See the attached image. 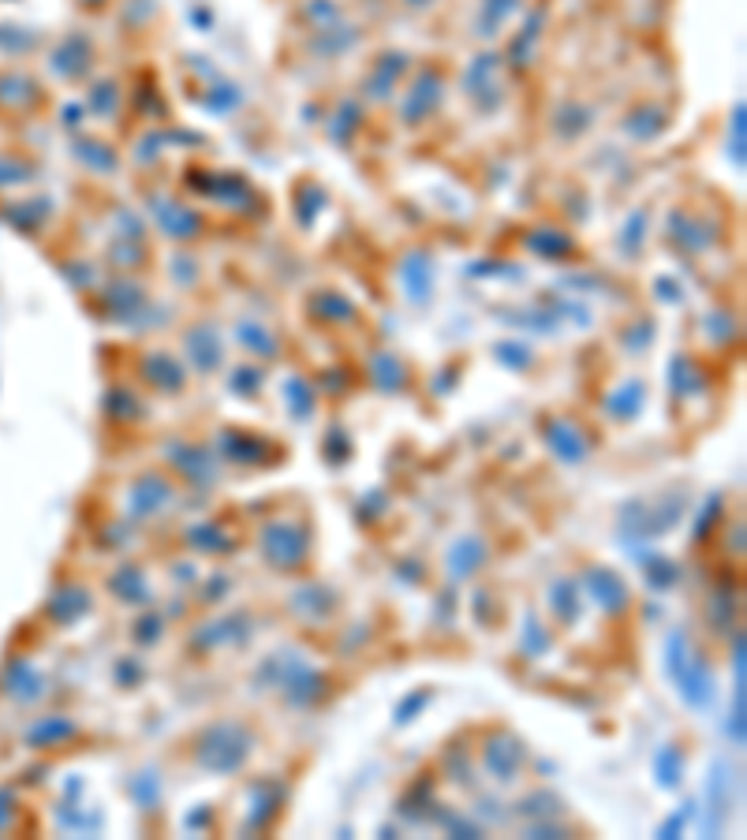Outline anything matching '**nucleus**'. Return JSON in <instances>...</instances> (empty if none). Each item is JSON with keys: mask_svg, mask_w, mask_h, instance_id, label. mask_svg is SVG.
I'll return each instance as SVG.
<instances>
[{"mask_svg": "<svg viewBox=\"0 0 747 840\" xmlns=\"http://www.w3.org/2000/svg\"><path fill=\"white\" fill-rule=\"evenodd\" d=\"M254 739L243 725L235 721H221V725L202 728L194 739V766H202L206 774H235L251 758Z\"/></svg>", "mask_w": 747, "mask_h": 840, "instance_id": "f257e3e1", "label": "nucleus"}, {"mask_svg": "<svg viewBox=\"0 0 747 840\" xmlns=\"http://www.w3.org/2000/svg\"><path fill=\"white\" fill-rule=\"evenodd\" d=\"M259 549H262L265 565H273L277 571H299V565L311 553L307 527H299V523H292V519L265 523L262 535H259Z\"/></svg>", "mask_w": 747, "mask_h": 840, "instance_id": "f03ea898", "label": "nucleus"}, {"mask_svg": "<svg viewBox=\"0 0 747 840\" xmlns=\"http://www.w3.org/2000/svg\"><path fill=\"white\" fill-rule=\"evenodd\" d=\"M687 639L676 631V636L670 639V672L676 676V687H681L684 703L703 710L711 706V695H714V680H711V669H706V658H687L684 654Z\"/></svg>", "mask_w": 747, "mask_h": 840, "instance_id": "7ed1b4c3", "label": "nucleus"}, {"mask_svg": "<svg viewBox=\"0 0 747 840\" xmlns=\"http://www.w3.org/2000/svg\"><path fill=\"white\" fill-rule=\"evenodd\" d=\"M139 378L150 385L154 392H165V397H180L187 385V370L180 359H172L169 351H146L139 359Z\"/></svg>", "mask_w": 747, "mask_h": 840, "instance_id": "20e7f679", "label": "nucleus"}, {"mask_svg": "<svg viewBox=\"0 0 747 840\" xmlns=\"http://www.w3.org/2000/svg\"><path fill=\"white\" fill-rule=\"evenodd\" d=\"M183 348L191 355V367L199 374H213L224 367V340H221V329H213V325H191L183 336Z\"/></svg>", "mask_w": 747, "mask_h": 840, "instance_id": "39448f33", "label": "nucleus"}, {"mask_svg": "<svg viewBox=\"0 0 747 840\" xmlns=\"http://www.w3.org/2000/svg\"><path fill=\"white\" fill-rule=\"evenodd\" d=\"M441 105V75L434 72H422L415 83H411V91L404 94V102H400V120L404 124H422L434 116V108Z\"/></svg>", "mask_w": 747, "mask_h": 840, "instance_id": "423d86ee", "label": "nucleus"}, {"mask_svg": "<svg viewBox=\"0 0 747 840\" xmlns=\"http://www.w3.org/2000/svg\"><path fill=\"white\" fill-rule=\"evenodd\" d=\"M172 501H176V490L165 474H143V479H135V486H131V516H139V519L157 516V512H165Z\"/></svg>", "mask_w": 747, "mask_h": 840, "instance_id": "0eeeda50", "label": "nucleus"}, {"mask_svg": "<svg viewBox=\"0 0 747 840\" xmlns=\"http://www.w3.org/2000/svg\"><path fill=\"white\" fill-rule=\"evenodd\" d=\"M583 590L591 595L595 606L606 612H624L628 609V587L613 568H587L583 571Z\"/></svg>", "mask_w": 747, "mask_h": 840, "instance_id": "6e6552de", "label": "nucleus"}, {"mask_svg": "<svg viewBox=\"0 0 747 840\" xmlns=\"http://www.w3.org/2000/svg\"><path fill=\"white\" fill-rule=\"evenodd\" d=\"M497 56H478L475 64L467 67V75H464V91H467V97L475 102L478 108H494L497 102H501V83H497Z\"/></svg>", "mask_w": 747, "mask_h": 840, "instance_id": "1a4fd4ad", "label": "nucleus"}, {"mask_svg": "<svg viewBox=\"0 0 747 840\" xmlns=\"http://www.w3.org/2000/svg\"><path fill=\"white\" fill-rule=\"evenodd\" d=\"M154 217H157V224H161V232L176 243H187V240H194V235L202 232V217L194 210H187V206H180V202L157 199Z\"/></svg>", "mask_w": 747, "mask_h": 840, "instance_id": "9d476101", "label": "nucleus"}, {"mask_svg": "<svg viewBox=\"0 0 747 840\" xmlns=\"http://www.w3.org/2000/svg\"><path fill=\"white\" fill-rule=\"evenodd\" d=\"M400 284H404L411 303H427L434 292V259L427 251H411L400 262Z\"/></svg>", "mask_w": 747, "mask_h": 840, "instance_id": "9b49d317", "label": "nucleus"}, {"mask_svg": "<svg viewBox=\"0 0 747 840\" xmlns=\"http://www.w3.org/2000/svg\"><path fill=\"white\" fill-rule=\"evenodd\" d=\"M543 433H546L549 449H554L565 463H583L587 452H591V449H587L583 430H579L576 422H568V419H546Z\"/></svg>", "mask_w": 747, "mask_h": 840, "instance_id": "f8f14e48", "label": "nucleus"}, {"mask_svg": "<svg viewBox=\"0 0 747 840\" xmlns=\"http://www.w3.org/2000/svg\"><path fill=\"white\" fill-rule=\"evenodd\" d=\"M165 452H169L176 468L187 474V482H202V486H210V482H213V456L206 449H194V444L172 441Z\"/></svg>", "mask_w": 747, "mask_h": 840, "instance_id": "ddd939ff", "label": "nucleus"}, {"mask_svg": "<svg viewBox=\"0 0 747 840\" xmlns=\"http://www.w3.org/2000/svg\"><path fill=\"white\" fill-rule=\"evenodd\" d=\"M91 61H94V49L86 38H67V42L53 53V67L64 78H83L86 72H91Z\"/></svg>", "mask_w": 747, "mask_h": 840, "instance_id": "4468645a", "label": "nucleus"}, {"mask_svg": "<svg viewBox=\"0 0 747 840\" xmlns=\"http://www.w3.org/2000/svg\"><path fill=\"white\" fill-rule=\"evenodd\" d=\"M670 235H673L676 246H687V251H706V246H711V232H706V224L695 213H684V210H676L670 217Z\"/></svg>", "mask_w": 747, "mask_h": 840, "instance_id": "2eb2a0df", "label": "nucleus"}, {"mask_svg": "<svg viewBox=\"0 0 747 840\" xmlns=\"http://www.w3.org/2000/svg\"><path fill=\"white\" fill-rule=\"evenodd\" d=\"M483 560H486V542L483 538H460L456 546L449 549V568H452V576L456 579H467V576H475L478 568H483Z\"/></svg>", "mask_w": 747, "mask_h": 840, "instance_id": "dca6fc26", "label": "nucleus"}, {"mask_svg": "<svg viewBox=\"0 0 747 840\" xmlns=\"http://www.w3.org/2000/svg\"><path fill=\"white\" fill-rule=\"evenodd\" d=\"M486 766L494 769L497 780H516L519 766H524V747H519L513 736H505V744H494V739H490Z\"/></svg>", "mask_w": 747, "mask_h": 840, "instance_id": "f3484780", "label": "nucleus"}, {"mask_svg": "<svg viewBox=\"0 0 747 840\" xmlns=\"http://www.w3.org/2000/svg\"><path fill=\"white\" fill-rule=\"evenodd\" d=\"M218 444H221V456L224 460H232V463H262V438H251V433H243V430H224L221 438H218Z\"/></svg>", "mask_w": 747, "mask_h": 840, "instance_id": "a211bd4d", "label": "nucleus"}, {"mask_svg": "<svg viewBox=\"0 0 747 840\" xmlns=\"http://www.w3.org/2000/svg\"><path fill=\"white\" fill-rule=\"evenodd\" d=\"M370 378L381 392H400L408 385V367L389 351L370 355Z\"/></svg>", "mask_w": 747, "mask_h": 840, "instance_id": "6ab92c4d", "label": "nucleus"}, {"mask_svg": "<svg viewBox=\"0 0 747 840\" xmlns=\"http://www.w3.org/2000/svg\"><path fill=\"white\" fill-rule=\"evenodd\" d=\"M86 612H91V595H86L83 587H64L49 601V617H53L56 624H72V620L86 617Z\"/></svg>", "mask_w": 747, "mask_h": 840, "instance_id": "aec40b11", "label": "nucleus"}, {"mask_svg": "<svg viewBox=\"0 0 747 840\" xmlns=\"http://www.w3.org/2000/svg\"><path fill=\"white\" fill-rule=\"evenodd\" d=\"M105 303H109V314L113 318H124V322H131L135 314L143 311L146 306V295L135 288L131 281H116V284H109L105 288Z\"/></svg>", "mask_w": 747, "mask_h": 840, "instance_id": "412c9836", "label": "nucleus"}, {"mask_svg": "<svg viewBox=\"0 0 747 840\" xmlns=\"http://www.w3.org/2000/svg\"><path fill=\"white\" fill-rule=\"evenodd\" d=\"M643 403H646V385L643 381H628V385H621V389L609 392L606 408H609V414H613V419L632 422Z\"/></svg>", "mask_w": 747, "mask_h": 840, "instance_id": "4be33fe9", "label": "nucleus"}, {"mask_svg": "<svg viewBox=\"0 0 747 840\" xmlns=\"http://www.w3.org/2000/svg\"><path fill=\"white\" fill-rule=\"evenodd\" d=\"M235 336L243 340V348L254 351V359H273V355L281 351V340L273 336V329H265L259 322H243L240 329H235Z\"/></svg>", "mask_w": 747, "mask_h": 840, "instance_id": "5701e85b", "label": "nucleus"}, {"mask_svg": "<svg viewBox=\"0 0 747 840\" xmlns=\"http://www.w3.org/2000/svg\"><path fill=\"white\" fill-rule=\"evenodd\" d=\"M109 587H113V595L120 598V601H146L150 598V587H146V579H143V571L135 568V565H124L116 576L109 579Z\"/></svg>", "mask_w": 747, "mask_h": 840, "instance_id": "b1692460", "label": "nucleus"}, {"mask_svg": "<svg viewBox=\"0 0 747 840\" xmlns=\"http://www.w3.org/2000/svg\"><path fill=\"white\" fill-rule=\"evenodd\" d=\"M311 314H318V318H329V322H351V318H356V306L348 303V295L322 292V295H311Z\"/></svg>", "mask_w": 747, "mask_h": 840, "instance_id": "393cba45", "label": "nucleus"}, {"mask_svg": "<svg viewBox=\"0 0 747 840\" xmlns=\"http://www.w3.org/2000/svg\"><path fill=\"white\" fill-rule=\"evenodd\" d=\"M670 385H673L670 392H676V397H687V392L703 389V374L692 359H687V355H676L673 367H670Z\"/></svg>", "mask_w": 747, "mask_h": 840, "instance_id": "a878e982", "label": "nucleus"}, {"mask_svg": "<svg viewBox=\"0 0 747 840\" xmlns=\"http://www.w3.org/2000/svg\"><path fill=\"white\" fill-rule=\"evenodd\" d=\"M78 733V728L72 725V721H64V717H45V721H38V725L31 728V744L34 747H53V744H61V739H72Z\"/></svg>", "mask_w": 747, "mask_h": 840, "instance_id": "bb28decb", "label": "nucleus"}, {"mask_svg": "<svg viewBox=\"0 0 747 840\" xmlns=\"http://www.w3.org/2000/svg\"><path fill=\"white\" fill-rule=\"evenodd\" d=\"M549 601H554V612H557V620L560 624H572L576 620V612H579V582H572V579H560V582H554V590H549Z\"/></svg>", "mask_w": 747, "mask_h": 840, "instance_id": "cd10ccee", "label": "nucleus"}, {"mask_svg": "<svg viewBox=\"0 0 747 840\" xmlns=\"http://www.w3.org/2000/svg\"><path fill=\"white\" fill-rule=\"evenodd\" d=\"M516 8H519V0H486L483 15H478V34L483 38L497 34V27L505 23V15H513Z\"/></svg>", "mask_w": 747, "mask_h": 840, "instance_id": "c85d7f7f", "label": "nucleus"}, {"mask_svg": "<svg viewBox=\"0 0 747 840\" xmlns=\"http://www.w3.org/2000/svg\"><path fill=\"white\" fill-rule=\"evenodd\" d=\"M284 400H288V408L296 419H307V414L314 411V389L307 378H288V389H284Z\"/></svg>", "mask_w": 747, "mask_h": 840, "instance_id": "c756f323", "label": "nucleus"}, {"mask_svg": "<svg viewBox=\"0 0 747 840\" xmlns=\"http://www.w3.org/2000/svg\"><path fill=\"white\" fill-rule=\"evenodd\" d=\"M109 414L113 419H120V422H131L135 414H143V408H139V400H135V392H127V389H113L109 392Z\"/></svg>", "mask_w": 747, "mask_h": 840, "instance_id": "7c9ffc66", "label": "nucleus"}, {"mask_svg": "<svg viewBox=\"0 0 747 840\" xmlns=\"http://www.w3.org/2000/svg\"><path fill=\"white\" fill-rule=\"evenodd\" d=\"M187 538H191V546L210 549V553H221L224 549L221 542H213V538H221V527H213V523H199V527H191V531H187Z\"/></svg>", "mask_w": 747, "mask_h": 840, "instance_id": "2f4dec72", "label": "nucleus"}, {"mask_svg": "<svg viewBox=\"0 0 747 840\" xmlns=\"http://www.w3.org/2000/svg\"><path fill=\"white\" fill-rule=\"evenodd\" d=\"M646 576H651L654 587L662 590V587H670V582L676 579V565H670V560L657 557V560H651V568H646Z\"/></svg>", "mask_w": 747, "mask_h": 840, "instance_id": "473e14b6", "label": "nucleus"}, {"mask_svg": "<svg viewBox=\"0 0 747 840\" xmlns=\"http://www.w3.org/2000/svg\"><path fill=\"white\" fill-rule=\"evenodd\" d=\"M259 381H262V374L254 370L251 363H248V367H240V370L232 374V389L240 392V397H251V392H254L251 385H259Z\"/></svg>", "mask_w": 747, "mask_h": 840, "instance_id": "72a5a7b5", "label": "nucleus"}, {"mask_svg": "<svg viewBox=\"0 0 747 840\" xmlns=\"http://www.w3.org/2000/svg\"><path fill=\"white\" fill-rule=\"evenodd\" d=\"M427 699H430V691H419L415 699H408V706L397 710V721H411V714H415L419 706H427Z\"/></svg>", "mask_w": 747, "mask_h": 840, "instance_id": "f704fd0d", "label": "nucleus"}, {"mask_svg": "<svg viewBox=\"0 0 747 840\" xmlns=\"http://www.w3.org/2000/svg\"><path fill=\"white\" fill-rule=\"evenodd\" d=\"M408 8H430V4H438V0H404Z\"/></svg>", "mask_w": 747, "mask_h": 840, "instance_id": "c9c22d12", "label": "nucleus"}]
</instances>
